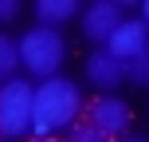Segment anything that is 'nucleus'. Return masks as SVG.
<instances>
[{
	"label": "nucleus",
	"mask_w": 149,
	"mask_h": 142,
	"mask_svg": "<svg viewBox=\"0 0 149 142\" xmlns=\"http://www.w3.org/2000/svg\"><path fill=\"white\" fill-rule=\"evenodd\" d=\"M86 114V95L71 75H55V79L36 83V119H31V142L63 138L74 122Z\"/></svg>",
	"instance_id": "obj_1"
},
{
	"label": "nucleus",
	"mask_w": 149,
	"mask_h": 142,
	"mask_svg": "<svg viewBox=\"0 0 149 142\" xmlns=\"http://www.w3.org/2000/svg\"><path fill=\"white\" fill-rule=\"evenodd\" d=\"M20 16H24V4H20V0H0V28L16 24Z\"/></svg>",
	"instance_id": "obj_12"
},
{
	"label": "nucleus",
	"mask_w": 149,
	"mask_h": 142,
	"mask_svg": "<svg viewBox=\"0 0 149 142\" xmlns=\"http://www.w3.org/2000/svg\"><path fill=\"white\" fill-rule=\"evenodd\" d=\"M36 12V24H47V28H67L71 20H79L82 4L79 0H36L31 4Z\"/></svg>",
	"instance_id": "obj_8"
},
{
	"label": "nucleus",
	"mask_w": 149,
	"mask_h": 142,
	"mask_svg": "<svg viewBox=\"0 0 149 142\" xmlns=\"http://www.w3.org/2000/svg\"><path fill=\"white\" fill-rule=\"evenodd\" d=\"M82 119L118 142V138H126L134 130V107L122 95H94V99H86V114Z\"/></svg>",
	"instance_id": "obj_5"
},
{
	"label": "nucleus",
	"mask_w": 149,
	"mask_h": 142,
	"mask_svg": "<svg viewBox=\"0 0 149 142\" xmlns=\"http://www.w3.org/2000/svg\"><path fill=\"white\" fill-rule=\"evenodd\" d=\"M67 36L63 28H47V24H31V28L20 32V75L31 83L55 79L67 67Z\"/></svg>",
	"instance_id": "obj_2"
},
{
	"label": "nucleus",
	"mask_w": 149,
	"mask_h": 142,
	"mask_svg": "<svg viewBox=\"0 0 149 142\" xmlns=\"http://www.w3.org/2000/svg\"><path fill=\"white\" fill-rule=\"evenodd\" d=\"M145 44H149V28L141 24V16H137V12H130L126 20H122L118 28H114V36L106 40V52H110L114 59L130 63V59H134V55L141 52Z\"/></svg>",
	"instance_id": "obj_7"
},
{
	"label": "nucleus",
	"mask_w": 149,
	"mask_h": 142,
	"mask_svg": "<svg viewBox=\"0 0 149 142\" xmlns=\"http://www.w3.org/2000/svg\"><path fill=\"white\" fill-rule=\"evenodd\" d=\"M63 138H67V142H114L110 134H102L98 126H90L86 119H82V122H74V126H71V130H67Z\"/></svg>",
	"instance_id": "obj_11"
},
{
	"label": "nucleus",
	"mask_w": 149,
	"mask_h": 142,
	"mask_svg": "<svg viewBox=\"0 0 149 142\" xmlns=\"http://www.w3.org/2000/svg\"><path fill=\"white\" fill-rule=\"evenodd\" d=\"M126 79L137 83V87H149V44L141 47V52L134 55V59L126 63Z\"/></svg>",
	"instance_id": "obj_10"
},
{
	"label": "nucleus",
	"mask_w": 149,
	"mask_h": 142,
	"mask_svg": "<svg viewBox=\"0 0 149 142\" xmlns=\"http://www.w3.org/2000/svg\"><path fill=\"white\" fill-rule=\"evenodd\" d=\"M130 8H134V0H90V4H82V12H79L82 40H86L90 47H106V40H110L114 28L130 16Z\"/></svg>",
	"instance_id": "obj_4"
},
{
	"label": "nucleus",
	"mask_w": 149,
	"mask_h": 142,
	"mask_svg": "<svg viewBox=\"0 0 149 142\" xmlns=\"http://www.w3.org/2000/svg\"><path fill=\"white\" fill-rule=\"evenodd\" d=\"M118 142H149V138H141V134H126V138H118Z\"/></svg>",
	"instance_id": "obj_14"
},
{
	"label": "nucleus",
	"mask_w": 149,
	"mask_h": 142,
	"mask_svg": "<svg viewBox=\"0 0 149 142\" xmlns=\"http://www.w3.org/2000/svg\"><path fill=\"white\" fill-rule=\"evenodd\" d=\"M137 16H141V24L149 28V0H141V4H137Z\"/></svg>",
	"instance_id": "obj_13"
},
{
	"label": "nucleus",
	"mask_w": 149,
	"mask_h": 142,
	"mask_svg": "<svg viewBox=\"0 0 149 142\" xmlns=\"http://www.w3.org/2000/svg\"><path fill=\"white\" fill-rule=\"evenodd\" d=\"M47 142H67V138H47Z\"/></svg>",
	"instance_id": "obj_15"
},
{
	"label": "nucleus",
	"mask_w": 149,
	"mask_h": 142,
	"mask_svg": "<svg viewBox=\"0 0 149 142\" xmlns=\"http://www.w3.org/2000/svg\"><path fill=\"white\" fill-rule=\"evenodd\" d=\"M20 79V36L0 28V83Z\"/></svg>",
	"instance_id": "obj_9"
},
{
	"label": "nucleus",
	"mask_w": 149,
	"mask_h": 142,
	"mask_svg": "<svg viewBox=\"0 0 149 142\" xmlns=\"http://www.w3.org/2000/svg\"><path fill=\"white\" fill-rule=\"evenodd\" d=\"M31 119H36V83L24 75L0 83V142H28Z\"/></svg>",
	"instance_id": "obj_3"
},
{
	"label": "nucleus",
	"mask_w": 149,
	"mask_h": 142,
	"mask_svg": "<svg viewBox=\"0 0 149 142\" xmlns=\"http://www.w3.org/2000/svg\"><path fill=\"white\" fill-rule=\"evenodd\" d=\"M82 79H86L98 95H118L122 83H130L126 79V63L114 59L106 47H90V55L82 59Z\"/></svg>",
	"instance_id": "obj_6"
}]
</instances>
